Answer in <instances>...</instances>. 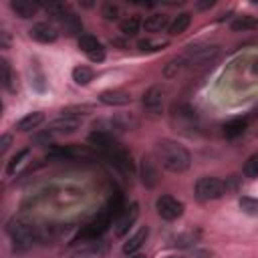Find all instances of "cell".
<instances>
[{
  "label": "cell",
  "instance_id": "obj_1",
  "mask_svg": "<svg viewBox=\"0 0 258 258\" xmlns=\"http://www.w3.org/2000/svg\"><path fill=\"white\" fill-rule=\"evenodd\" d=\"M89 141L109 159V163H113L121 173L131 175L135 171V165L131 161V153L107 131H93L89 135Z\"/></svg>",
  "mask_w": 258,
  "mask_h": 258
},
{
  "label": "cell",
  "instance_id": "obj_2",
  "mask_svg": "<svg viewBox=\"0 0 258 258\" xmlns=\"http://www.w3.org/2000/svg\"><path fill=\"white\" fill-rule=\"evenodd\" d=\"M155 151H157L159 163L171 173H183L191 163L189 151L183 145H179L177 141H173V139H161L157 143Z\"/></svg>",
  "mask_w": 258,
  "mask_h": 258
},
{
  "label": "cell",
  "instance_id": "obj_3",
  "mask_svg": "<svg viewBox=\"0 0 258 258\" xmlns=\"http://www.w3.org/2000/svg\"><path fill=\"white\" fill-rule=\"evenodd\" d=\"M218 54V46L216 44H206V46H189L181 56H177L175 60L169 62V67L165 69V75H175L181 69H196V67H204L210 64L214 60V56Z\"/></svg>",
  "mask_w": 258,
  "mask_h": 258
},
{
  "label": "cell",
  "instance_id": "obj_4",
  "mask_svg": "<svg viewBox=\"0 0 258 258\" xmlns=\"http://www.w3.org/2000/svg\"><path fill=\"white\" fill-rule=\"evenodd\" d=\"M8 236L12 240V248L16 252H24L28 248H32V244L36 242V230L30 222L22 220V218H14L8 224Z\"/></svg>",
  "mask_w": 258,
  "mask_h": 258
},
{
  "label": "cell",
  "instance_id": "obj_5",
  "mask_svg": "<svg viewBox=\"0 0 258 258\" xmlns=\"http://www.w3.org/2000/svg\"><path fill=\"white\" fill-rule=\"evenodd\" d=\"M46 8L50 10V14H52V18L58 22V26L69 34V36H75V34H81V30H83V24H81V20H79V16L73 12V10H69L67 6H62V4H54V2H50V4H46Z\"/></svg>",
  "mask_w": 258,
  "mask_h": 258
},
{
  "label": "cell",
  "instance_id": "obj_6",
  "mask_svg": "<svg viewBox=\"0 0 258 258\" xmlns=\"http://www.w3.org/2000/svg\"><path fill=\"white\" fill-rule=\"evenodd\" d=\"M111 218H113V212H111L109 206H107V208H105L103 212H99L87 226L81 228L77 240H97V238H101V236L107 232V228L111 226Z\"/></svg>",
  "mask_w": 258,
  "mask_h": 258
},
{
  "label": "cell",
  "instance_id": "obj_7",
  "mask_svg": "<svg viewBox=\"0 0 258 258\" xmlns=\"http://www.w3.org/2000/svg\"><path fill=\"white\" fill-rule=\"evenodd\" d=\"M226 194V183L218 177L212 175H204L196 181V198L200 202H210V200H218Z\"/></svg>",
  "mask_w": 258,
  "mask_h": 258
},
{
  "label": "cell",
  "instance_id": "obj_8",
  "mask_svg": "<svg viewBox=\"0 0 258 258\" xmlns=\"http://www.w3.org/2000/svg\"><path fill=\"white\" fill-rule=\"evenodd\" d=\"M155 210H157L159 218L171 222V220H177L183 214V204L173 196H159L157 202H155Z\"/></svg>",
  "mask_w": 258,
  "mask_h": 258
},
{
  "label": "cell",
  "instance_id": "obj_9",
  "mask_svg": "<svg viewBox=\"0 0 258 258\" xmlns=\"http://www.w3.org/2000/svg\"><path fill=\"white\" fill-rule=\"evenodd\" d=\"M163 101H165V89L159 87V85L149 87V89L143 93V99H141L145 111H149L151 115H159V113L163 111Z\"/></svg>",
  "mask_w": 258,
  "mask_h": 258
},
{
  "label": "cell",
  "instance_id": "obj_10",
  "mask_svg": "<svg viewBox=\"0 0 258 258\" xmlns=\"http://www.w3.org/2000/svg\"><path fill=\"white\" fill-rule=\"evenodd\" d=\"M79 48L93 60V62H101L105 58V46L93 36V34H81L79 36Z\"/></svg>",
  "mask_w": 258,
  "mask_h": 258
},
{
  "label": "cell",
  "instance_id": "obj_11",
  "mask_svg": "<svg viewBox=\"0 0 258 258\" xmlns=\"http://www.w3.org/2000/svg\"><path fill=\"white\" fill-rule=\"evenodd\" d=\"M137 216H139V206L133 202L129 208H125L123 212H121V216H119V220L115 222V236L117 238H121V236H125L127 232H129V228L135 224V220H137Z\"/></svg>",
  "mask_w": 258,
  "mask_h": 258
},
{
  "label": "cell",
  "instance_id": "obj_12",
  "mask_svg": "<svg viewBox=\"0 0 258 258\" xmlns=\"http://www.w3.org/2000/svg\"><path fill=\"white\" fill-rule=\"evenodd\" d=\"M28 32H30V38H34L36 42H42V44L54 42L58 38V30L50 22H36Z\"/></svg>",
  "mask_w": 258,
  "mask_h": 258
},
{
  "label": "cell",
  "instance_id": "obj_13",
  "mask_svg": "<svg viewBox=\"0 0 258 258\" xmlns=\"http://www.w3.org/2000/svg\"><path fill=\"white\" fill-rule=\"evenodd\" d=\"M50 155L69 157V159H91V157H93V151L87 149V147H81V145H64V147L52 149Z\"/></svg>",
  "mask_w": 258,
  "mask_h": 258
},
{
  "label": "cell",
  "instance_id": "obj_14",
  "mask_svg": "<svg viewBox=\"0 0 258 258\" xmlns=\"http://www.w3.org/2000/svg\"><path fill=\"white\" fill-rule=\"evenodd\" d=\"M99 99H101V103L111 105V107H121V105L131 103V95L125 93V91H121V89H109V91H103V93L99 95Z\"/></svg>",
  "mask_w": 258,
  "mask_h": 258
},
{
  "label": "cell",
  "instance_id": "obj_15",
  "mask_svg": "<svg viewBox=\"0 0 258 258\" xmlns=\"http://www.w3.org/2000/svg\"><path fill=\"white\" fill-rule=\"evenodd\" d=\"M79 127V117H71L69 113H64L60 119H56L50 125V133H75Z\"/></svg>",
  "mask_w": 258,
  "mask_h": 258
},
{
  "label": "cell",
  "instance_id": "obj_16",
  "mask_svg": "<svg viewBox=\"0 0 258 258\" xmlns=\"http://www.w3.org/2000/svg\"><path fill=\"white\" fill-rule=\"evenodd\" d=\"M159 173H157V167H155V163L149 159V157H143V163H141V181H143V185H147V187H153L155 183H157V177Z\"/></svg>",
  "mask_w": 258,
  "mask_h": 258
},
{
  "label": "cell",
  "instance_id": "obj_17",
  "mask_svg": "<svg viewBox=\"0 0 258 258\" xmlns=\"http://www.w3.org/2000/svg\"><path fill=\"white\" fill-rule=\"evenodd\" d=\"M147 236H149V230H147V228H139V230H137V232L123 244V252H125V254H133V252H137V250L145 244Z\"/></svg>",
  "mask_w": 258,
  "mask_h": 258
},
{
  "label": "cell",
  "instance_id": "obj_18",
  "mask_svg": "<svg viewBox=\"0 0 258 258\" xmlns=\"http://www.w3.org/2000/svg\"><path fill=\"white\" fill-rule=\"evenodd\" d=\"M10 8L16 12V16L20 18H32L38 10V4L34 2H28V0H12L10 2Z\"/></svg>",
  "mask_w": 258,
  "mask_h": 258
},
{
  "label": "cell",
  "instance_id": "obj_19",
  "mask_svg": "<svg viewBox=\"0 0 258 258\" xmlns=\"http://www.w3.org/2000/svg\"><path fill=\"white\" fill-rule=\"evenodd\" d=\"M246 125H248V121H246L244 117H236V119L228 121V123L222 127V129H224V137H228V139L240 137V135L246 131Z\"/></svg>",
  "mask_w": 258,
  "mask_h": 258
},
{
  "label": "cell",
  "instance_id": "obj_20",
  "mask_svg": "<svg viewBox=\"0 0 258 258\" xmlns=\"http://www.w3.org/2000/svg\"><path fill=\"white\" fill-rule=\"evenodd\" d=\"M44 121V113H40V111H34V113H28V115H24L18 123H16V129L18 131H32V129H36L40 123Z\"/></svg>",
  "mask_w": 258,
  "mask_h": 258
},
{
  "label": "cell",
  "instance_id": "obj_21",
  "mask_svg": "<svg viewBox=\"0 0 258 258\" xmlns=\"http://www.w3.org/2000/svg\"><path fill=\"white\" fill-rule=\"evenodd\" d=\"M189 24H191V14H187V12H181V14H177V16H175V18L169 22L167 30H169V34H171V36H177V34L185 32Z\"/></svg>",
  "mask_w": 258,
  "mask_h": 258
},
{
  "label": "cell",
  "instance_id": "obj_22",
  "mask_svg": "<svg viewBox=\"0 0 258 258\" xmlns=\"http://www.w3.org/2000/svg\"><path fill=\"white\" fill-rule=\"evenodd\" d=\"M165 26H169L165 14H151V16H147L145 22H143L145 32H159V30H163Z\"/></svg>",
  "mask_w": 258,
  "mask_h": 258
},
{
  "label": "cell",
  "instance_id": "obj_23",
  "mask_svg": "<svg viewBox=\"0 0 258 258\" xmlns=\"http://www.w3.org/2000/svg\"><path fill=\"white\" fill-rule=\"evenodd\" d=\"M0 69H2V85H4V89L10 91V93H14L16 91V85H14V73L10 69V62L6 58H2L0 60Z\"/></svg>",
  "mask_w": 258,
  "mask_h": 258
},
{
  "label": "cell",
  "instance_id": "obj_24",
  "mask_svg": "<svg viewBox=\"0 0 258 258\" xmlns=\"http://www.w3.org/2000/svg\"><path fill=\"white\" fill-rule=\"evenodd\" d=\"M254 28H258V20L254 16H238L232 22V30H236V32H246V30H254Z\"/></svg>",
  "mask_w": 258,
  "mask_h": 258
},
{
  "label": "cell",
  "instance_id": "obj_25",
  "mask_svg": "<svg viewBox=\"0 0 258 258\" xmlns=\"http://www.w3.org/2000/svg\"><path fill=\"white\" fill-rule=\"evenodd\" d=\"M119 28H121V32L125 36H135L139 32V28H141V20L137 16H127L125 20H121Z\"/></svg>",
  "mask_w": 258,
  "mask_h": 258
},
{
  "label": "cell",
  "instance_id": "obj_26",
  "mask_svg": "<svg viewBox=\"0 0 258 258\" xmlns=\"http://www.w3.org/2000/svg\"><path fill=\"white\" fill-rule=\"evenodd\" d=\"M73 81L77 85H89L93 81V71L89 67H75L73 69Z\"/></svg>",
  "mask_w": 258,
  "mask_h": 258
},
{
  "label": "cell",
  "instance_id": "obj_27",
  "mask_svg": "<svg viewBox=\"0 0 258 258\" xmlns=\"http://www.w3.org/2000/svg\"><path fill=\"white\" fill-rule=\"evenodd\" d=\"M244 175L250 177V179H256L258 177V153L250 155L244 163Z\"/></svg>",
  "mask_w": 258,
  "mask_h": 258
},
{
  "label": "cell",
  "instance_id": "obj_28",
  "mask_svg": "<svg viewBox=\"0 0 258 258\" xmlns=\"http://www.w3.org/2000/svg\"><path fill=\"white\" fill-rule=\"evenodd\" d=\"M238 204H240L242 212H246V214H250V216H256V214H258V200L244 196V198H240Z\"/></svg>",
  "mask_w": 258,
  "mask_h": 258
},
{
  "label": "cell",
  "instance_id": "obj_29",
  "mask_svg": "<svg viewBox=\"0 0 258 258\" xmlns=\"http://www.w3.org/2000/svg\"><path fill=\"white\" fill-rule=\"evenodd\" d=\"M26 155H28V149H22V151H18V153H16V155H14V157L8 161V165H6V171L12 175V173L16 171V167L20 165V161H22Z\"/></svg>",
  "mask_w": 258,
  "mask_h": 258
},
{
  "label": "cell",
  "instance_id": "obj_30",
  "mask_svg": "<svg viewBox=\"0 0 258 258\" xmlns=\"http://www.w3.org/2000/svg\"><path fill=\"white\" fill-rule=\"evenodd\" d=\"M101 14H103L107 20H117V16H119V8H117L115 4H103Z\"/></svg>",
  "mask_w": 258,
  "mask_h": 258
},
{
  "label": "cell",
  "instance_id": "obj_31",
  "mask_svg": "<svg viewBox=\"0 0 258 258\" xmlns=\"http://www.w3.org/2000/svg\"><path fill=\"white\" fill-rule=\"evenodd\" d=\"M10 141H12L10 135H2V139H0V153H4L10 147Z\"/></svg>",
  "mask_w": 258,
  "mask_h": 258
},
{
  "label": "cell",
  "instance_id": "obj_32",
  "mask_svg": "<svg viewBox=\"0 0 258 258\" xmlns=\"http://www.w3.org/2000/svg\"><path fill=\"white\" fill-rule=\"evenodd\" d=\"M212 4H214L212 0H208V2H200V4H198V8H208V6H212Z\"/></svg>",
  "mask_w": 258,
  "mask_h": 258
},
{
  "label": "cell",
  "instance_id": "obj_33",
  "mask_svg": "<svg viewBox=\"0 0 258 258\" xmlns=\"http://www.w3.org/2000/svg\"><path fill=\"white\" fill-rule=\"evenodd\" d=\"M2 46H4V48L8 46V36H6V32H2Z\"/></svg>",
  "mask_w": 258,
  "mask_h": 258
},
{
  "label": "cell",
  "instance_id": "obj_34",
  "mask_svg": "<svg viewBox=\"0 0 258 258\" xmlns=\"http://www.w3.org/2000/svg\"><path fill=\"white\" fill-rule=\"evenodd\" d=\"M129 258H147V256H143V254H129Z\"/></svg>",
  "mask_w": 258,
  "mask_h": 258
}]
</instances>
